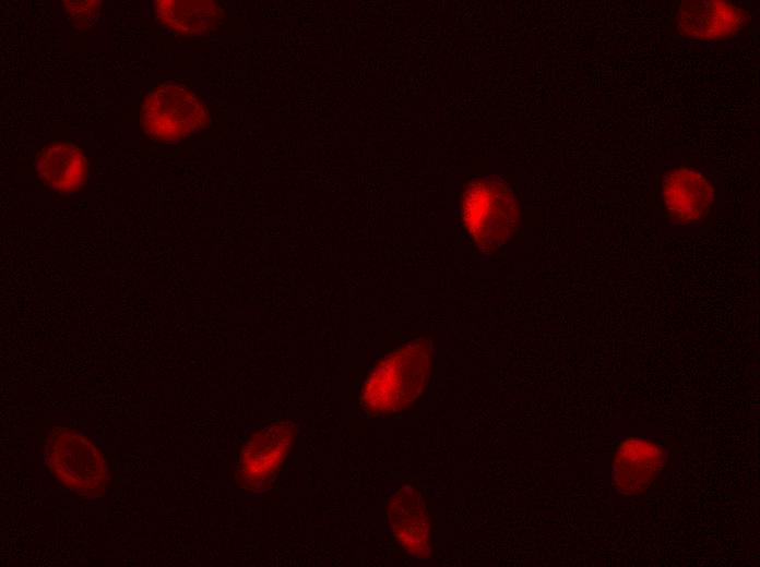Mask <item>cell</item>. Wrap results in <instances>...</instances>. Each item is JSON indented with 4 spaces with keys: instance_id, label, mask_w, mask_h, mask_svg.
<instances>
[{
    "instance_id": "6da1fadb",
    "label": "cell",
    "mask_w": 760,
    "mask_h": 567,
    "mask_svg": "<svg viewBox=\"0 0 760 567\" xmlns=\"http://www.w3.org/2000/svg\"><path fill=\"white\" fill-rule=\"evenodd\" d=\"M37 459L79 500L105 497L114 487V458L82 424L64 419L36 423Z\"/></svg>"
},
{
    "instance_id": "7a4b0ae2",
    "label": "cell",
    "mask_w": 760,
    "mask_h": 567,
    "mask_svg": "<svg viewBox=\"0 0 760 567\" xmlns=\"http://www.w3.org/2000/svg\"><path fill=\"white\" fill-rule=\"evenodd\" d=\"M297 434L296 423L286 420L261 423L248 432L231 449L233 485L251 495L269 492L294 453Z\"/></svg>"
},
{
    "instance_id": "3957f363",
    "label": "cell",
    "mask_w": 760,
    "mask_h": 567,
    "mask_svg": "<svg viewBox=\"0 0 760 567\" xmlns=\"http://www.w3.org/2000/svg\"><path fill=\"white\" fill-rule=\"evenodd\" d=\"M206 121L205 106L182 85H162L150 92L142 104L141 123L154 141L182 138L204 128Z\"/></svg>"
},
{
    "instance_id": "277c9868",
    "label": "cell",
    "mask_w": 760,
    "mask_h": 567,
    "mask_svg": "<svg viewBox=\"0 0 760 567\" xmlns=\"http://www.w3.org/2000/svg\"><path fill=\"white\" fill-rule=\"evenodd\" d=\"M748 12L729 1H684L677 13V28L687 39L716 43L734 38L748 24Z\"/></svg>"
},
{
    "instance_id": "5b68a950",
    "label": "cell",
    "mask_w": 760,
    "mask_h": 567,
    "mask_svg": "<svg viewBox=\"0 0 760 567\" xmlns=\"http://www.w3.org/2000/svg\"><path fill=\"white\" fill-rule=\"evenodd\" d=\"M661 197L669 220L677 225H693L711 212L715 192L703 172L679 166L664 176Z\"/></svg>"
},
{
    "instance_id": "8992f818",
    "label": "cell",
    "mask_w": 760,
    "mask_h": 567,
    "mask_svg": "<svg viewBox=\"0 0 760 567\" xmlns=\"http://www.w3.org/2000/svg\"><path fill=\"white\" fill-rule=\"evenodd\" d=\"M667 450L658 442L627 438L613 453V487L621 494L640 495L666 467Z\"/></svg>"
},
{
    "instance_id": "52a82bcc",
    "label": "cell",
    "mask_w": 760,
    "mask_h": 567,
    "mask_svg": "<svg viewBox=\"0 0 760 567\" xmlns=\"http://www.w3.org/2000/svg\"><path fill=\"white\" fill-rule=\"evenodd\" d=\"M38 179L57 192H74L87 178V162L82 149L71 141H52L35 158Z\"/></svg>"
},
{
    "instance_id": "ba28073f",
    "label": "cell",
    "mask_w": 760,
    "mask_h": 567,
    "mask_svg": "<svg viewBox=\"0 0 760 567\" xmlns=\"http://www.w3.org/2000/svg\"><path fill=\"white\" fill-rule=\"evenodd\" d=\"M468 224L483 240H499L513 224L511 198L499 186L479 185L467 197Z\"/></svg>"
},
{
    "instance_id": "9c48e42d",
    "label": "cell",
    "mask_w": 760,
    "mask_h": 567,
    "mask_svg": "<svg viewBox=\"0 0 760 567\" xmlns=\"http://www.w3.org/2000/svg\"><path fill=\"white\" fill-rule=\"evenodd\" d=\"M154 12L165 28L182 35L207 34L217 27L224 15L214 1L157 0Z\"/></svg>"
},
{
    "instance_id": "30bf717a",
    "label": "cell",
    "mask_w": 760,
    "mask_h": 567,
    "mask_svg": "<svg viewBox=\"0 0 760 567\" xmlns=\"http://www.w3.org/2000/svg\"><path fill=\"white\" fill-rule=\"evenodd\" d=\"M102 2L99 1H64L63 8L73 21L86 24L96 17Z\"/></svg>"
}]
</instances>
